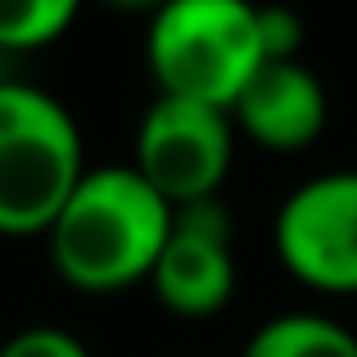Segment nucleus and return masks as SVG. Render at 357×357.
Returning a JSON list of instances; mask_svg holds the SVG:
<instances>
[{
    "mask_svg": "<svg viewBox=\"0 0 357 357\" xmlns=\"http://www.w3.org/2000/svg\"><path fill=\"white\" fill-rule=\"evenodd\" d=\"M82 172L86 149L68 105L0 77V236H45Z\"/></svg>",
    "mask_w": 357,
    "mask_h": 357,
    "instance_id": "f03ea898",
    "label": "nucleus"
},
{
    "mask_svg": "<svg viewBox=\"0 0 357 357\" xmlns=\"http://www.w3.org/2000/svg\"><path fill=\"white\" fill-rule=\"evenodd\" d=\"M240 357H357V335L321 312H280L253 331Z\"/></svg>",
    "mask_w": 357,
    "mask_h": 357,
    "instance_id": "6e6552de",
    "label": "nucleus"
},
{
    "mask_svg": "<svg viewBox=\"0 0 357 357\" xmlns=\"http://www.w3.org/2000/svg\"><path fill=\"white\" fill-rule=\"evenodd\" d=\"M149 289L176 317H213L231 303L236 249H231V213L218 195L172 208V231L149 271Z\"/></svg>",
    "mask_w": 357,
    "mask_h": 357,
    "instance_id": "423d86ee",
    "label": "nucleus"
},
{
    "mask_svg": "<svg viewBox=\"0 0 357 357\" xmlns=\"http://www.w3.org/2000/svg\"><path fill=\"white\" fill-rule=\"evenodd\" d=\"M82 14V0H0V50H41Z\"/></svg>",
    "mask_w": 357,
    "mask_h": 357,
    "instance_id": "1a4fd4ad",
    "label": "nucleus"
},
{
    "mask_svg": "<svg viewBox=\"0 0 357 357\" xmlns=\"http://www.w3.org/2000/svg\"><path fill=\"white\" fill-rule=\"evenodd\" d=\"M276 258L321 294H357V172L307 176L276 213Z\"/></svg>",
    "mask_w": 357,
    "mask_h": 357,
    "instance_id": "39448f33",
    "label": "nucleus"
},
{
    "mask_svg": "<svg viewBox=\"0 0 357 357\" xmlns=\"http://www.w3.org/2000/svg\"><path fill=\"white\" fill-rule=\"evenodd\" d=\"M227 114L262 149L298 154L326 131V91L303 59H267Z\"/></svg>",
    "mask_w": 357,
    "mask_h": 357,
    "instance_id": "0eeeda50",
    "label": "nucleus"
},
{
    "mask_svg": "<svg viewBox=\"0 0 357 357\" xmlns=\"http://www.w3.org/2000/svg\"><path fill=\"white\" fill-rule=\"evenodd\" d=\"M145 63L158 96L231 109L267 63L253 0H167L149 14Z\"/></svg>",
    "mask_w": 357,
    "mask_h": 357,
    "instance_id": "7ed1b4c3",
    "label": "nucleus"
},
{
    "mask_svg": "<svg viewBox=\"0 0 357 357\" xmlns=\"http://www.w3.org/2000/svg\"><path fill=\"white\" fill-rule=\"evenodd\" d=\"M258 36L267 59H298L303 45V18L289 5H258Z\"/></svg>",
    "mask_w": 357,
    "mask_h": 357,
    "instance_id": "9b49d317",
    "label": "nucleus"
},
{
    "mask_svg": "<svg viewBox=\"0 0 357 357\" xmlns=\"http://www.w3.org/2000/svg\"><path fill=\"white\" fill-rule=\"evenodd\" d=\"M109 5H118V9H145V14H154V9L167 5V0H109Z\"/></svg>",
    "mask_w": 357,
    "mask_h": 357,
    "instance_id": "f8f14e48",
    "label": "nucleus"
},
{
    "mask_svg": "<svg viewBox=\"0 0 357 357\" xmlns=\"http://www.w3.org/2000/svg\"><path fill=\"white\" fill-rule=\"evenodd\" d=\"M236 158V122L227 109L158 96L136 127L131 167L163 195L172 208L213 199Z\"/></svg>",
    "mask_w": 357,
    "mask_h": 357,
    "instance_id": "20e7f679",
    "label": "nucleus"
},
{
    "mask_svg": "<svg viewBox=\"0 0 357 357\" xmlns=\"http://www.w3.org/2000/svg\"><path fill=\"white\" fill-rule=\"evenodd\" d=\"M0 357H91V353L63 326H27L0 344Z\"/></svg>",
    "mask_w": 357,
    "mask_h": 357,
    "instance_id": "9d476101",
    "label": "nucleus"
},
{
    "mask_svg": "<svg viewBox=\"0 0 357 357\" xmlns=\"http://www.w3.org/2000/svg\"><path fill=\"white\" fill-rule=\"evenodd\" d=\"M172 231V204L131 163L86 167L45 231L50 262L82 294H118L149 280Z\"/></svg>",
    "mask_w": 357,
    "mask_h": 357,
    "instance_id": "f257e3e1",
    "label": "nucleus"
}]
</instances>
